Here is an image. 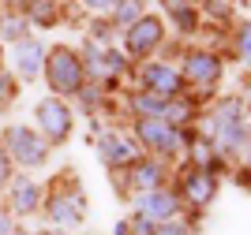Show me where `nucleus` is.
Returning a JSON list of instances; mask_svg holds the SVG:
<instances>
[{"instance_id": "obj_8", "label": "nucleus", "mask_w": 251, "mask_h": 235, "mask_svg": "<svg viewBox=\"0 0 251 235\" xmlns=\"http://www.w3.org/2000/svg\"><path fill=\"white\" fill-rule=\"evenodd\" d=\"M218 138H221V146L244 142V131H240V116H236V108H221V116H218Z\"/></svg>"}, {"instance_id": "obj_15", "label": "nucleus", "mask_w": 251, "mask_h": 235, "mask_svg": "<svg viewBox=\"0 0 251 235\" xmlns=\"http://www.w3.org/2000/svg\"><path fill=\"white\" fill-rule=\"evenodd\" d=\"M0 34H4L8 41H19L23 34H26V26H23V22H15V19H8L4 26H0Z\"/></svg>"}, {"instance_id": "obj_3", "label": "nucleus", "mask_w": 251, "mask_h": 235, "mask_svg": "<svg viewBox=\"0 0 251 235\" xmlns=\"http://www.w3.org/2000/svg\"><path fill=\"white\" fill-rule=\"evenodd\" d=\"M38 123H42L45 138L60 142L64 134H68V127H72V112H68L60 101H42L38 105Z\"/></svg>"}, {"instance_id": "obj_21", "label": "nucleus", "mask_w": 251, "mask_h": 235, "mask_svg": "<svg viewBox=\"0 0 251 235\" xmlns=\"http://www.w3.org/2000/svg\"><path fill=\"white\" fill-rule=\"evenodd\" d=\"M244 56H251V26L244 30Z\"/></svg>"}, {"instance_id": "obj_17", "label": "nucleus", "mask_w": 251, "mask_h": 235, "mask_svg": "<svg viewBox=\"0 0 251 235\" xmlns=\"http://www.w3.org/2000/svg\"><path fill=\"white\" fill-rule=\"evenodd\" d=\"M8 183V157H4V150H0V187Z\"/></svg>"}, {"instance_id": "obj_20", "label": "nucleus", "mask_w": 251, "mask_h": 235, "mask_svg": "<svg viewBox=\"0 0 251 235\" xmlns=\"http://www.w3.org/2000/svg\"><path fill=\"white\" fill-rule=\"evenodd\" d=\"M86 4H90V8H98V11H101V8H113L116 0H86Z\"/></svg>"}, {"instance_id": "obj_12", "label": "nucleus", "mask_w": 251, "mask_h": 235, "mask_svg": "<svg viewBox=\"0 0 251 235\" xmlns=\"http://www.w3.org/2000/svg\"><path fill=\"white\" fill-rule=\"evenodd\" d=\"M188 194L195 198L199 205H206L210 198H214V179H210L206 172H195V175H188Z\"/></svg>"}, {"instance_id": "obj_2", "label": "nucleus", "mask_w": 251, "mask_h": 235, "mask_svg": "<svg viewBox=\"0 0 251 235\" xmlns=\"http://www.w3.org/2000/svg\"><path fill=\"white\" fill-rule=\"evenodd\" d=\"M4 142H8V153L15 157L19 164H42L45 153H49L45 138H42V134H34L30 127H8Z\"/></svg>"}, {"instance_id": "obj_9", "label": "nucleus", "mask_w": 251, "mask_h": 235, "mask_svg": "<svg viewBox=\"0 0 251 235\" xmlns=\"http://www.w3.org/2000/svg\"><path fill=\"white\" fill-rule=\"evenodd\" d=\"M139 213L143 216H154V220H169V216L176 213V202L169 194H147L139 202Z\"/></svg>"}, {"instance_id": "obj_6", "label": "nucleus", "mask_w": 251, "mask_h": 235, "mask_svg": "<svg viewBox=\"0 0 251 235\" xmlns=\"http://www.w3.org/2000/svg\"><path fill=\"white\" fill-rule=\"evenodd\" d=\"M42 60H45V52L34 45V41H19L15 45V67H19V75H38V67H42Z\"/></svg>"}, {"instance_id": "obj_14", "label": "nucleus", "mask_w": 251, "mask_h": 235, "mask_svg": "<svg viewBox=\"0 0 251 235\" xmlns=\"http://www.w3.org/2000/svg\"><path fill=\"white\" fill-rule=\"evenodd\" d=\"M157 179H161V175H157L154 164H143V168H139V187H157Z\"/></svg>"}, {"instance_id": "obj_13", "label": "nucleus", "mask_w": 251, "mask_h": 235, "mask_svg": "<svg viewBox=\"0 0 251 235\" xmlns=\"http://www.w3.org/2000/svg\"><path fill=\"white\" fill-rule=\"evenodd\" d=\"M131 153H135V146L120 142V138H105L101 142V157H109V161H127Z\"/></svg>"}, {"instance_id": "obj_18", "label": "nucleus", "mask_w": 251, "mask_h": 235, "mask_svg": "<svg viewBox=\"0 0 251 235\" xmlns=\"http://www.w3.org/2000/svg\"><path fill=\"white\" fill-rule=\"evenodd\" d=\"M8 232H11V216L0 209V235H8Z\"/></svg>"}, {"instance_id": "obj_5", "label": "nucleus", "mask_w": 251, "mask_h": 235, "mask_svg": "<svg viewBox=\"0 0 251 235\" xmlns=\"http://www.w3.org/2000/svg\"><path fill=\"white\" fill-rule=\"evenodd\" d=\"M139 138H147L154 150H176L180 134L173 127H161V123H139Z\"/></svg>"}, {"instance_id": "obj_1", "label": "nucleus", "mask_w": 251, "mask_h": 235, "mask_svg": "<svg viewBox=\"0 0 251 235\" xmlns=\"http://www.w3.org/2000/svg\"><path fill=\"white\" fill-rule=\"evenodd\" d=\"M45 75H49V86L56 93H75L83 86V67H79V56L72 49H52L45 60Z\"/></svg>"}, {"instance_id": "obj_16", "label": "nucleus", "mask_w": 251, "mask_h": 235, "mask_svg": "<svg viewBox=\"0 0 251 235\" xmlns=\"http://www.w3.org/2000/svg\"><path fill=\"white\" fill-rule=\"evenodd\" d=\"M8 97H11V82L0 75V108H4V101H8Z\"/></svg>"}, {"instance_id": "obj_4", "label": "nucleus", "mask_w": 251, "mask_h": 235, "mask_svg": "<svg viewBox=\"0 0 251 235\" xmlns=\"http://www.w3.org/2000/svg\"><path fill=\"white\" fill-rule=\"evenodd\" d=\"M157 38H161V22L157 19H139L135 30L127 34V49L143 52V49H150V45H157Z\"/></svg>"}, {"instance_id": "obj_19", "label": "nucleus", "mask_w": 251, "mask_h": 235, "mask_svg": "<svg viewBox=\"0 0 251 235\" xmlns=\"http://www.w3.org/2000/svg\"><path fill=\"white\" fill-rule=\"evenodd\" d=\"M161 235H188V228H180V224H169V228H161Z\"/></svg>"}, {"instance_id": "obj_11", "label": "nucleus", "mask_w": 251, "mask_h": 235, "mask_svg": "<svg viewBox=\"0 0 251 235\" xmlns=\"http://www.w3.org/2000/svg\"><path fill=\"white\" fill-rule=\"evenodd\" d=\"M188 75L195 82H214V79H218V60L206 56V52H195V56L188 60Z\"/></svg>"}, {"instance_id": "obj_10", "label": "nucleus", "mask_w": 251, "mask_h": 235, "mask_svg": "<svg viewBox=\"0 0 251 235\" xmlns=\"http://www.w3.org/2000/svg\"><path fill=\"white\" fill-rule=\"evenodd\" d=\"M143 79H147V86L154 93H176V86H180L176 71H169V67H161V64H157V67H147Z\"/></svg>"}, {"instance_id": "obj_7", "label": "nucleus", "mask_w": 251, "mask_h": 235, "mask_svg": "<svg viewBox=\"0 0 251 235\" xmlns=\"http://www.w3.org/2000/svg\"><path fill=\"white\" fill-rule=\"evenodd\" d=\"M38 187L34 183H26V179H15V183H11V209H15V213H34V209H38Z\"/></svg>"}]
</instances>
